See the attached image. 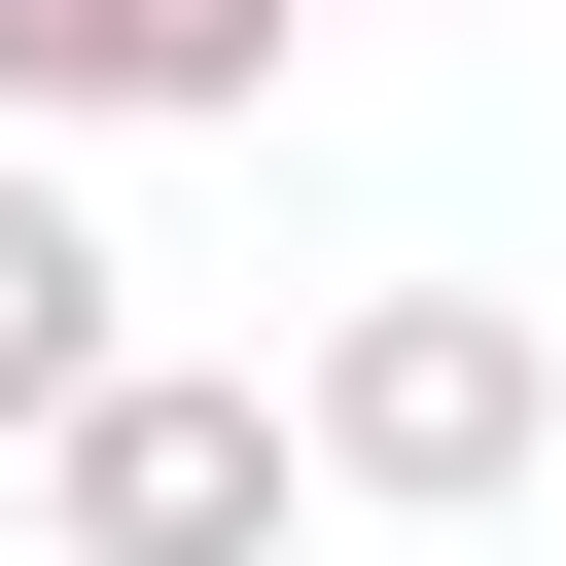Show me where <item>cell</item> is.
<instances>
[{
	"instance_id": "277c9868",
	"label": "cell",
	"mask_w": 566,
	"mask_h": 566,
	"mask_svg": "<svg viewBox=\"0 0 566 566\" xmlns=\"http://www.w3.org/2000/svg\"><path fill=\"white\" fill-rule=\"evenodd\" d=\"M0 389H71V212H0Z\"/></svg>"
},
{
	"instance_id": "7a4b0ae2",
	"label": "cell",
	"mask_w": 566,
	"mask_h": 566,
	"mask_svg": "<svg viewBox=\"0 0 566 566\" xmlns=\"http://www.w3.org/2000/svg\"><path fill=\"white\" fill-rule=\"evenodd\" d=\"M106 531H142V566H177V531H248V424H212V389H142V424H106Z\"/></svg>"
},
{
	"instance_id": "6da1fadb",
	"label": "cell",
	"mask_w": 566,
	"mask_h": 566,
	"mask_svg": "<svg viewBox=\"0 0 566 566\" xmlns=\"http://www.w3.org/2000/svg\"><path fill=\"white\" fill-rule=\"evenodd\" d=\"M495 424H531L495 318H389V354H354V460H495Z\"/></svg>"
},
{
	"instance_id": "3957f363",
	"label": "cell",
	"mask_w": 566,
	"mask_h": 566,
	"mask_svg": "<svg viewBox=\"0 0 566 566\" xmlns=\"http://www.w3.org/2000/svg\"><path fill=\"white\" fill-rule=\"evenodd\" d=\"M0 35H35V71H212L248 0H0Z\"/></svg>"
}]
</instances>
